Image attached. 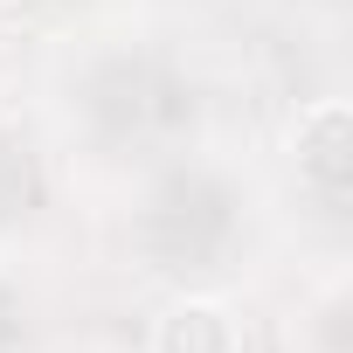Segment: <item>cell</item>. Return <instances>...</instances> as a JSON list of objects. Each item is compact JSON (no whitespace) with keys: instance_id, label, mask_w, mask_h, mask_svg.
<instances>
[{"instance_id":"obj_1","label":"cell","mask_w":353,"mask_h":353,"mask_svg":"<svg viewBox=\"0 0 353 353\" xmlns=\"http://www.w3.org/2000/svg\"><path fill=\"white\" fill-rule=\"evenodd\" d=\"M291 159H298V181L305 188L346 194V181H353V111H346V97H319V104L298 111Z\"/></svg>"},{"instance_id":"obj_3","label":"cell","mask_w":353,"mask_h":353,"mask_svg":"<svg viewBox=\"0 0 353 353\" xmlns=\"http://www.w3.org/2000/svg\"><path fill=\"white\" fill-rule=\"evenodd\" d=\"M8 139H14V118H8V111H0V152H8Z\"/></svg>"},{"instance_id":"obj_2","label":"cell","mask_w":353,"mask_h":353,"mask_svg":"<svg viewBox=\"0 0 353 353\" xmlns=\"http://www.w3.org/2000/svg\"><path fill=\"white\" fill-rule=\"evenodd\" d=\"M243 319L222 298H173L152 319V353H243Z\"/></svg>"}]
</instances>
